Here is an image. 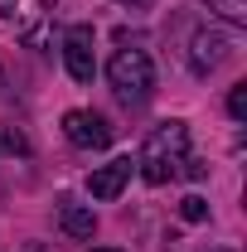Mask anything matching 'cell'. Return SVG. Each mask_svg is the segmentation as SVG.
Instances as JSON below:
<instances>
[{
    "label": "cell",
    "mask_w": 247,
    "mask_h": 252,
    "mask_svg": "<svg viewBox=\"0 0 247 252\" xmlns=\"http://www.w3.org/2000/svg\"><path fill=\"white\" fill-rule=\"evenodd\" d=\"M185 156H189V126L185 122H165V126H155L151 136H146V146L136 156V170H141L146 185H165V180L180 175V160Z\"/></svg>",
    "instance_id": "obj_1"
},
{
    "label": "cell",
    "mask_w": 247,
    "mask_h": 252,
    "mask_svg": "<svg viewBox=\"0 0 247 252\" xmlns=\"http://www.w3.org/2000/svg\"><path fill=\"white\" fill-rule=\"evenodd\" d=\"M107 78H112L117 97H126V102H146L155 88V68L146 59V49H117L107 63Z\"/></svg>",
    "instance_id": "obj_2"
},
{
    "label": "cell",
    "mask_w": 247,
    "mask_h": 252,
    "mask_svg": "<svg viewBox=\"0 0 247 252\" xmlns=\"http://www.w3.org/2000/svg\"><path fill=\"white\" fill-rule=\"evenodd\" d=\"M63 63H68V78L73 83H93L97 59H93V25H73L63 34Z\"/></svg>",
    "instance_id": "obj_3"
},
{
    "label": "cell",
    "mask_w": 247,
    "mask_h": 252,
    "mask_svg": "<svg viewBox=\"0 0 247 252\" xmlns=\"http://www.w3.org/2000/svg\"><path fill=\"white\" fill-rule=\"evenodd\" d=\"M63 136L73 146H83V151L112 146V126H107V117H97V112H68L63 117Z\"/></svg>",
    "instance_id": "obj_4"
},
{
    "label": "cell",
    "mask_w": 247,
    "mask_h": 252,
    "mask_svg": "<svg viewBox=\"0 0 247 252\" xmlns=\"http://www.w3.org/2000/svg\"><path fill=\"white\" fill-rule=\"evenodd\" d=\"M228 54H233V39H228V34L199 30V34H194V49H189V63H194V73H214Z\"/></svg>",
    "instance_id": "obj_5"
},
{
    "label": "cell",
    "mask_w": 247,
    "mask_h": 252,
    "mask_svg": "<svg viewBox=\"0 0 247 252\" xmlns=\"http://www.w3.org/2000/svg\"><path fill=\"white\" fill-rule=\"evenodd\" d=\"M131 170H136L131 156H117V160H107L102 170H93V180H88L93 199H117V194L126 189V180H131Z\"/></svg>",
    "instance_id": "obj_6"
},
{
    "label": "cell",
    "mask_w": 247,
    "mask_h": 252,
    "mask_svg": "<svg viewBox=\"0 0 247 252\" xmlns=\"http://www.w3.org/2000/svg\"><path fill=\"white\" fill-rule=\"evenodd\" d=\"M59 228L68 233V238H93L97 219H93V209H83V204H63L59 209Z\"/></svg>",
    "instance_id": "obj_7"
},
{
    "label": "cell",
    "mask_w": 247,
    "mask_h": 252,
    "mask_svg": "<svg viewBox=\"0 0 247 252\" xmlns=\"http://www.w3.org/2000/svg\"><path fill=\"white\" fill-rule=\"evenodd\" d=\"M214 15H223L228 25H247V0H204Z\"/></svg>",
    "instance_id": "obj_8"
},
{
    "label": "cell",
    "mask_w": 247,
    "mask_h": 252,
    "mask_svg": "<svg viewBox=\"0 0 247 252\" xmlns=\"http://www.w3.org/2000/svg\"><path fill=\"white\" fill-rule=\"evenodd\" d=\"M180 219L185 223H204L209 219V204H204L199 194H189V199H180Z\"/></svg>",
    "instance_id": "obj_9"
},
{
    "label": "cell",
    "mask_w": 247,
    "mask_h": 252,
    "mask_svg": "<svg viewBox=\"0 0 247 252\" xmlns=\"http://www.w3.org/2000/svg\"><path fill=\"white\" fill-rule=\"evenodd\" d=\"M228 112H233V122H243V117H247V83H238V88L228 93Z\"/></svg>",
    "instance_id": "obj_10"
},
{
    "label": "cell",
    "mask_w": 247,
    "mask_h": 252,
    "mask_svg": "<svg viewBox=\"0 0 247 252\" xmlns=\"http://www.w3.org/2000/svg\"><path fill=\"white\" fill-rule=\"evenodd\" d=\"M5 146H10V151H30V141H25V136H20V131H15V126H10V131H5Z\"/></svg>",
    "instance_id": "obj_11"
},
{
    "label": "cell",
    "mask_w": 247,
    "mask_h": 252,
    "mask_svg": "<svg viewBox=\"0 0 247 252\" xmlns=\"http://www.w3.org/2000/svg\"><path fill=\"white\" fill-rule=\"evenodd\" d=\"M93 252H122V248H93Z\"/></svg>",
    "instance_id": "obj_12"
},
{
    "label": "cell",
    "mask_w": 247,
    "mask_h": 252,
    "mask_svg": "<svg viewBox=\"0 0 247 252\" xmlns=\"http://www.w3.org/2000/svg\"><path fill=\"white\" fill-rule=\"evenodd\" d=\"M122 5H146V0H122Z\"/></svg>",
    "instance_id": "obj_13"
},
{
    "label": "cell",
    "mask_w": 247,
    "mask_h": 252,
    "mask_svg": "<svg viewBox=\"0 0 247 252\" xmlns=\"http://www.w3.org/2000/svg\"><path fill=\"white\" fill-rule=\"evenodd\" d=\"M214 252H218V248H214Z\"/></svg>",
    "instance_id": "obj_14"
}]
</instances>
